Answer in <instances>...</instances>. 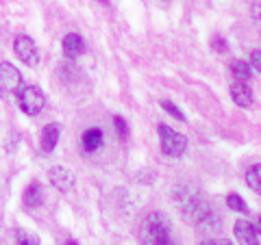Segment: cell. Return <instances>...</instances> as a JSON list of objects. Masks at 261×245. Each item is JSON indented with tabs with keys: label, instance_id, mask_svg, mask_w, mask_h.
<instances>
[{
	"label": "cell",
	"instance_id": "6da1fadb",
	"mask_svg": "<svg viewBox=\"0 0 261 245\" xmlns=\"http://www.w3.org/2000/svg\"><path fill=\"white\" fill-rule=\"evenodd\" d=\"M172 200L178 206V210L183 213V217L187 222H192L196 226H207L214 215H211V206L209 202L205 200L198 189H194L190 185H183V187H176L174 193H172Z\"/></svg>",
	"mask_w": 261,
	"mask_h": 245
},
{
	"label": "cell",
	"instance_id": "7a4b0ae2",
	"mask_svg": "<svg viewBox=\"0 0 261 245\" xmlns=\"http://www.w3.org/2000/svg\"><path fill=\"white\" fill-rule=\"evenodd\" d=\"M144 245H176L172 224L163 213H150L142 224Z\"/></svg>",
	"mask_w": 261,
	"mask_h": 245
},
{
	"label": "cell",
	"instance_id": "3957f363",
	"mask_svg": "<svg viewBox=\"0 0 261 245\" xmlns=\"http://www.w3.org/2000/svg\"><path fill=\"white\" fill-rule=\"evenodd\" d=\"M22 89V74L15 65L3 61L0 63V98L3 100H13L18 98Z\"/></svg>",
	"mask_w": 261,
	"mask_h": 245
},
{
	"label": "cell",
	"instance_id": "277c9868",
	"mask_svg": "<svg viewBox=\"0 0 261 245\" xmlns=\"http://www.w3.org/2000/svg\"><path fill=\"white\" fill-rule=\"evenodd\" d=\"M159 137H161V150L168 157H183V152L187 150V137H183L181 133H176L174 128H170L166 124H161L159 128Z\"/></svg>",
	"mask_w": 261,
	"mask_h": 245
},
{
	"label": "cell",
	"instance_id": "5b68a950",
	"mask_svg": "<svg viewBox=\"0 0 261 245\" xmlns=\"http://www.w3.org/2000/svg\"><path fill=\"white\" fill-rule=\"evenodd\" d=\"M18 102H20V109L27 113V115H37V113L44 109L46 98H44V94H42V89L39 87L22 85L20 94H18Z\"/></svg>",
	"mask_w": 261,
	"mask_h": 245
},
{
	"label": "cell",
	"instance_id": "8992f818",
	"mask_svg": "<svg viewBox=\"0 0 261 245\" xmlns=\"http://www.w3.org/2000/svg\"><path fill=\"white\" fill-rule=\"evenodd\" d=\"M13 50H15V54H18V59L24 61L27 65H31V68H35V65L39 63V48H37L35 42H33V37H29V35L15 37Z\"/></svg>",
	"mask_w": 261,
	"mask_h": 245
},
{
	"label": "cell",
	"instance_id": "52a82bcc",
	"mask_svg": "<svg viewBox=\"0 0 261 245\" xmlns=\"http://www.w3.org/2000/svg\"><path fill=\"white\" fill-rule=\"evenodd\" d=\"M235 239H238L240 245H261V239H259V222L252 226L246 219H240L235 222Z\"/></svg>",
	"mask_w": 261,
	"mask_h": 245
},
{
	"label": "cell",
	"instance_id": "ba28073f",
	"mask_svg": "<svg viewBox=\"0 0 261 245\" xmlns=\"http://www.w3.org/2000/svg\"><path fill=\"white\" fill-rule=\"evenodd\" d=\"M48 180H50V185L55 187V189L70 191L72 187H74V174L63 165H55V167L48 169Z\"/></svg>",
	"mask_w": 261,
	"mask_h": 245
},
{
	"label": "cell",
	"instance_id": "9c48e42d",
	"mask_svg": "<svg viewBox=\"0 0 261 245\" xmlns=\"http://www.w3.org/2000/svg\"><path fill=\"white\" fill-rule=\"evenodd\" d=\"M228 91H231V98L235 100V104H238V107H242V109H248V107H252V102H255V98H252V91L242 83V80H235Z\"/></svg>",
	"mask_w": 261,
	"mask_h": 245
},
{
	"label": "cell",
	"instance_id": "30bf717a",
	"mask_svg": "<svg viewBox=\"0 0 261 245\" xmlns=\"http://www.w3.org/2000/svg\"><path fill=\"white\" fill-rule=\"evenodd\" d=\"M83 48H85V44L79 33H68V35L63 37V52H65V56H70V59L79 56L83 52Z\"/></svg>",
	"mask_w": 261,
	"mask_h": 245
},
{
	"label": "cell",
	"instance_id": "8fae6325",
	"mask_svg": "<svg viewBox=\"0 0 261 245\" xmlns=\"http://www.w3.org/2000/svg\"><path fill=\"white\" fill-rule=\"evenodd\" d=\"M102 130L100 128H87L83 133V139H81V143H83V150L85 152H96L98 148L102 145Z\"/></svg>",
	"mask_w": 261,
	"mask_h": 245
},
{
	"label": "cell",
	"instance_id": "7c38bea8",
	"mask_svg": "<svg viewBox=\"0 0 261 245\" xmlns=\"http://www.w3.org/2000/svg\"><path fill=\"white\" fill-rule=\"evenodd\" d=\"M42 202H44V191H42V187H39L37 182H31V187L27 189V193H24V204H27L29 208H37Z\"/></svg>",
	"mask_w": 261,
	"mask_h": 245
},
{
	"label": "cell",
	"instance_id": "4fadbf2b",
	"mask_svg": "<svg viewBox=\"0 0 261 245\" xmlns=\"http://www.w3.org/2000/svg\"><path fill=\"white\" fill-rule=\"evenodd\" d=\"M57 141H59V128H57L55 124H48L44 128V133H42V148H44V152H53Z\"/></svg>",
	"mask_w": 261,
	"mask_h": 245
},
{
	"label": "cell",
	"instance_id": "5bb4252c",
	"mask_svg": "<svg viewBox=\"0 0 261 245\" xmlns=\"http://www.w3.org/2000/svg\"><path fill=\"white\" fill-rule=\"evenodd\" d=\"M246 185H248L255 193L261 191V165H259V163H255V165H252V167L246 171Z\"/></svg>",
	"mask_w": 261,
	"mask_h": 245
},
{
	"label": "cell",
	"instance_id": "9a60e30c",
	"mask_svg": "<svg viewBox=\"0 0 261 245\" xmlns=\"http://www.w3.org/2000/svg\"><path fill=\"white\" fill-rule=\"evenodd\" d=\"M15 245H39V239L29 230H15Z\"/></svg>",
	"mask_w": 261,
	"mask_h": 245
},
{
	"label": "cell",
	"instance_id": "2e32d148",
	"mask_svg": "<svg viewBox=\"0 0 261 245\" xmlns=\"http://www.w3.org/2000/svg\"><path fill=\"white\" fill-rule=\"evenodd\" d=\"M252 74V70H250V65L248 63H244V61H238V63H233V76L238 78V80H248Z\"/></svg>",
	"mask_w": 261,
	"mask_h": 245
},
{
	"label": "cell",
	"instance_id": "e0dca14e",
	"mask_svg": "<svg viewBox=\"0 0 261 245\" xmlns=\"http://www.w3.org/2000/svg\"><path fill=\"white\" fill-rule=\"evenodd\" d=\"M226 206L228 208H233V210H238V213H248V206H246V202H244L238 193H231V195H226Z\"/></svg>",
	"mask_w": 261,
	"mask_h": 245
},
{
	"label": "cell",
	"instance_id": "ac0fdd59",
	"mask_svg": "<svg viewBox=\"0 0 261 245\" xmlns=\"http://www.w3.org/2000/svg\"><path fill=\"white\" fill-rule=\"evenodd\" d=\"M161 107H163V111H168L172 117H176V119H181V121H185V113L181 111V109H176V104L174 102H170V100H163L161 102Z\"/></svg>",
	"mask_w": 261,
	"mask_h": 245
},
{
	"label": "cell",
	"instance_id": "d6986e66",
	"mask_svg": "<svg viewBox=\"0 0 261 245\" xmlns=\"http://www.w3.org/2000/svg\"><path fill=\"white\" fill-rule=\"evenodd\" d=\"M250 70H255L259 74V70H261V54H259V50H252V54H250Z\"/></svg>",
	"mask_w": 261,
	"mask_h": 245
},
{
	"label": "cell",
	"instance_id": "ffe728a7",
	"mask_svg": "<svg viewBox=\"0 0 261 245\" xmlns=\"http://www.w3.org/2000/svg\"><path fill=\"white\" fill-rule=\"evenodd\" d=\"M113 121H116V126H118V133H120V137H126V121L122 119L120 115H118L116 119H113Z\"/></svg>",
	"mask_w": 261,
	"mask_h": 245
},
{
	"label": "cell",
	"instance_id": "44dd1931",
	"mask_svg": "<svg viewBox=\"0 0 261 245\" xmlns=\"http://www.w3.org/2000/svg\"><path fill=\"white\" fill-rule=\"evenodd\" d=\"M200 245H233L228 239H209V241H202Z\"/></svg>",
	"mask_w": 261,
	"mask_h": 245
},
{
	"label": "cell",
	"instance_id": "7402d4cb",
	"mask_svg": "<svg viewBox=\"0 0 261 245\" xmlns=\"http://www.w3.org/2000/svg\"><path fill=\"white\" fill-rule=\"evenodd\" d=\"M65 245H79L76 241H68V243H65Z\"/></svg>",
	"mask_w": 261,
	"mask_h": 245
}]
</instances>
